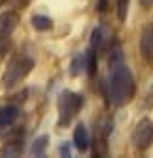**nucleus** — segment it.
I'll list each match as a JSON object with an SVG mask.
<instances>
[{"label": "nucleus", "instance_id": "f257e3e1", "mask_svg": "<svg viewBox=\"0 0 153 158\" xmlns=\"http://www.w3.org/2000/svg\"><path fill=\"white\" fill-rule=\"evenodd\" d=\"M108 88H110L108 97H110L112 104L123 106V104L133 101L134 91H136V84H134V76H133L131 69L123 61L110 65V82H108Z\"/></svg>", "mask_w": 153, "mask_h": 158}, {"label": "nucleus", "instance_id": "f03ea898", "mask_svg": "<svg viewBox=\"0 0 153 158\" xmlns=\"http://www.w3.org/2000/svg\"><path fill=\"white\" fill-rule=\"evenodd\" d=\"M82 95L73 93V91H62L58 95V127H67L75 114L82 106Z\"/></svg>", "mask_w": 153, "mask_h": 158}, {"label": "nucleus", "instance_id": "7ed1b4c3", "mask_svg": "<svg viewBox=\"0 0 153 158\" xmlns=\"http://www.w3.org/2000/svg\"><path fill=\"white\" fill-rule=\"evenodd\" d=\"M34 69V60L28 56H19L13 61H10L4 76H2V82L6 88H13L15 84H19L23 78H26L30 74V71Z\"/></svg>", "mask_w": 153, "mask_h": 158}, {"label": "nucleus", "instance_id": "20e7f679", "mask_svg": "<svg viewBox=\"0 0 153 158\" xmlns=\"http://www.w3.org/2000/svg\"><path fill=\"white\" fill-rule=\"evenodd\" d=\"M131 141L136 151H146L153 143V123L149 119H142L134 127V130L131 134Z\"/></svg>", "mask_w": 153, "mask_h": 158}, {"label": "nucleus", "instance_id": "39448f33", "mask_svg": "<svg viewBox=\"0 0 153 158\" xmlns=\"http://www.w3.org/2000/svg\"><path fill=\"white\" fill-rule=\"evenodd\" d=\"M17 23H19V15L15 11H6L0 15V60L4 58V54L8 50L10 35L17 28Z\"/></svg>", "mask_w": 153, "mask_h": 158}, {"label": "nucleus", "instance_id": "423d86ee", "mask_svg": "<svg viewBox=\"0 0 153 158\" xmlns=\"http://www.w3.org/2000/svg\"><path fill=\"white\" fill-rule=\"evenodd\" d=\"M140 52L146 61H153V26L146 28L140 35Z\"/></svg>", "mask_w": 153, "mask_h": 158}, {"label": "nucleus", "instance_id": "0eeeda50", "mask_svg": "<svg viewBox=\"0 0 153 158\" xmlns=\"http://www.w3.org/2000/svg\"><path fill=\"white\" fill-rule=\"evenodd\" d=\"M73 143H75L76 151H81V152H86L88 147H90V134H88V130L82 123L76 125V128L73 132Z\"/></svg>", "mask_w": 153, "mask_h": 158}, {"label": "nucleus", "instance_id": "6e6552de", "mask_svg": "<svg viewBox=\"0 0 153 158\" xmlns=\"http://www.w3.org/2000/svg\"><path fill=\"white\" fill-rule=\"evenodd\" d=\"M19 108L17 106H2L0 108V127H10L17 121Z\"/></svg>", "mask_w": 153, "mask_h": 158}, {"label": "nucleus", "instance_id": "1a4fd4ad", "mask_svg": "<svg viewBox=\"0 0 153 158\" xmlns=\"http://www.w3.org/2000/svg\"><path fill=\"white\" fill-rule=\"evenodd\" d=\"M47 147H49V136H39V138H36L34 139V143H32V147H30V152L32 154H36V156H41L45 151H47Z\"/></svg>", "mask_w": 153, "mask_h": 158}, {"label": "nucleus", "instance_id": "9d476101", "mask_svg": "<svg viewBox=\"0 0 153 158\" xmlns=\"http://www.w3.org/2000/svg\"><path fill=\"white\" fill-rule=\"evenodd\" d=\"M32 26L36 30H39V32H47V30L52 28V21L49 17H45V15H34L32 17Z\"/></svg>", "mask_w": 153, "mask_h": 158}, {"label": "nucleus", "instance_id": "9b49d317", "mask_svg": "<svg viewBox=\"0 0 153 158\" xmlns=\"http://www.w3.org/2000/svg\"><path fill=\"white\" fill-rule=\"evenodd\" d=\"M97 71V50L95 48H90L86 52V73L90 76H94Z\"/></svg>", "mask_w": 153, "mask_h": 158}, {"label": "nucleus", "instance_id": "f8f14e48", "mask_svg": "<svg viewBox=\"0 0 153 158\" xmlns=\"http://www.w3.org/2000/svg\"><path fill=\"white\" fill-rule=\"evenodd\" d=\"M84 67H86V54H76L73 58V61H71V69H69L71 76H76Z\"/></svg>", "mask_w": 153, "mask_h": 158}, {"label": "nucleus", "instance_id": "ddd939ff", "mask_svg": "<svg viewBox=\"0 0 153 158\" xmlns=\"http://www.w3.org/2000/svg\"><path fill=\"white\" fill-rule=\"evenodd\" d=\"M21 151H23V141H15V143L4 145V149L0 151V154L2 156H17Z\"/></svg>", "mask_w": 153, "mask_h": 158}, {"label": "nucleus", "instance_id": "4468645a", "mask_svg": "<svg viewBox=\"0 0 153 158\" xmlns=\"http://www.w3.org/2000/svg\"><path fill=\"white\" fill-rule=\"evenodd\" d=\"M127 8H129V0H116V13L121 23H125L127 19Z\"/></svg>", "mask_w": 153, "mask_h": 158}, {"label": "nucleus", "instance_id": "2eb2a0df", "mask_svg": "<svg viewBox=\"0 0 153 158\" xmlns=\"http://www.w3.org/2000/svg\"><path fill=\"white\" fill-rule=\"evenodd\" d=\"M101 43H103V34H101V28H95V30L92 32V48L99 50Z\"/></svg>", "mask_w": 153, "mask_h": 158}, {"label": "nucleus", "instance_id": "dca6fc26", "mask_svg": "<svg viewBox=\"0 0 153 158\" xmlns=\"http://www.w3.org/2000/svg\"><path fill=\"white\" fill-rule=\"evenodd\" d=\"M138 2H140V6H142V8H146V10L153 6V0H138Z\"/></svg>", "mask_w": 153, "mask_h": 158}, {"label": "nucleus", "instance_id": "f3484780", "mask_svg": "<svg viewBox=\"0 0 153 158\" xmlns=\"http://www.w3.org/2000/svg\"><path fill=\"white\" fill-rule=\"evenodd\" d=\"M97 10H99L101 13H103V11L107 10V0H101V2H99V6H97Z\"/></svg>", "mask_w": 153, "mask_h": 158}, {"label": "nucleus", "instance_id": "a211bd4d", "mask_svg": "<svg viewBox=\"0 0 153 158\" xmlns=\"http://www.w3.org/2000/svg\"><path fill=\"white\" fill-rule=\"evenodd\" d=\"M30 0H13V4L15 6H24V4H28Z\"/></svg>", "mask_w": 153, "mask_h": 158}, {"label": "nucleus", "instance_id": "6ab92c4d", "mask_svg": "<svg viewBox=\"0 0 153 158\" xmlns=\"http://www.w3.org/2000/svg\"><path fill=\"white\" fill-rule=\"evenodd\" d=\"M60 152H62V154H67V156H69V147H67V145H62V147H60Z\"/></svg>", "mask_w": 153, "mask_h": 158}, {"label": "nucleus", "instance_id": "aec40b11", "mask_svg": "<svg viewBox=\"0 0 153 158\" xmlns=\"http://www.w3.org/2000/svg\"><path fill=\"white\" fill-rule=\"evenodd\" d=\"M4 128L6 127H0V138H2V134H4Z\"/></svg>", "mask_w": 153, "mask_h": 158}]
</instances>
